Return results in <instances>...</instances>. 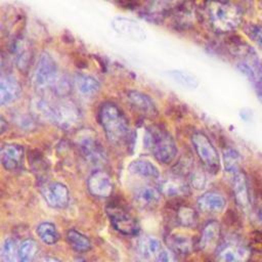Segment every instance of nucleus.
Returning a JSON list of instances; mask_svg holds the SVG:
<instances>
[{"mask_svg": "<svg viewBox=\"0 0 262 262\" xmlns=\"http://www.w3.org/2000/svg\"><path fill=\"white\" fill-rule=\"evenodd\" d=\"M21 92L19 82L11 75H2L0 80V103L8 105L15 101Z\"/></svg>", "mask_w": 262, "mask_h": 262, "instance_id": "dca6fc26", "label": "nucleus"}, {"mask_svg": "<svg viewBox=\"0 0 262 262\" xmlns=\"http://www.w3.org/2000/svg\"><path fill=\"white\" fill-rule=\"evenodd\" d=\"M248 35L262 48V25H255L249 28Z\"/></svg>", "mask_w": 262, "mask_h": 262, "instance_id": "f704fd0d", "label": "nucleus"}, {"mask_svg": "<svg viewBox=\"0 0 262 262\" xmlns=\"http://www.w3.org/2000/svg\"><path fill=\"white\" fill-rule=\"evenodd\" d=\"M145 145L154 157L162 164H170L177 155L176 143L172 135L165 129L154 128L145 134Z\"/></svg>", "mask_w": 262, "mask_h": 262, "instance_id": "7ed1b4c3", "label": "nucleus"}, {"mask_svg": "<svg viewBox=\"0 0 262 262\" xmlns=\"http://www.w3.org/2000/svg\"><path fill=\"white\" fill-rule=\"evenodd\" d=\"M256 88H257V95L259 96L260 100L262 101V84L259 85V86H257Z\"/></svg>", "mask_w": 262, "mask_h": 262, "instance_id": "4c0bfd02", "label": "nucleus"}, {"mask_svg": "<svg viewBox=\"0 0 262 262\" xmlns=\"http://www.w3.org/2000/svg\"><path fill=\"white\" fill-rule=\"evenodd\" d=\"M128 103L140 114L145 116H156L158 108L149 95L137 90H130L126 93Z\"/></svg>", "mask_w": 262, "mask_h": 262, "instance_id": "4468645a", "label": "nucleus"}, {"mask_svg": "<svg viewBox=\"0 0 262 262\" xmlns=\"http://www.w3.org/2000/svg\"><path fill=\"white\" fill-rule=\"evenodd\" d=\"M41 193L46 204L54 209H63L70 202V191L61 182H50L42 187Z\"/></svg>", "mask_w": 262, "mask_h": 262, "instance_id": "9d476101", "label": "nucleus"}, {"mask_svg": "<svg viewBox=\"0 0 262 262\" xmlns=\"http://www.w3.org/2000/svg\"><path fill=\"white\" fill-rule=\"evenodd\" d=\"M78 147L83 158L93 166H101L106 161V156L103 147L90 133H85L78 138Z\"/></svg>", "mask_w": 262, "mask_h": 262, "instance_id": "0eeeda50", "label": "nucleus"}, {"mask_svg": "<svg viewBox=\"0 0 262 262\" xmlns=\"http://www.w3.org/2000/svg\"><path fill=\"white\" fill-rule=\"evenodd\" d=\"M42 262H61V261L56 258H53V257H46L43 259Z\"/></svg>", "mask_w": 262, "mask_h": 262, "instance_id": "e433bc0d", "label": "nucleus"}, {"mask_svg": "<svg viewBox=\"0 0 262 262\" xmlns=\"http://www.w3.org/2000/svg\"><path fill=\"white\" fill-rule=\"evenodd\" d=\"M176 220L183 227H193L198 223V213L191 207L181 206L177 210Z\"/></svg>", "mask_w": 262, "mask_h": 262, "instance_id": "c85d7f7f", "label": "nucleus"}, {"mask_svg": "<svg viewBox=\"0 0 262 262\" xmlns=\"http://www.w3.org/2000/svg\"><path fill=\"white\" fill-rule=\"evenodd\" d=\"M189 183L195 189H203L206 186L207 178L205 174L202 173L201 171H194L190 174Z\"/></svg>", "mask_w": 262, "mask_h": 262, "instance_id": "72a5a7b5", "label": "nucleus"}, {"mask_svg": "<svg viewBox=\"0 0 262 262\" xmlns=\"http://www.w3.org/2000/svg\"><path fill=\"white\" fill-rule=\"evenodd\" d=\"M114 30L122 36H125L134 41H142L145 39L146 34L139 24L127 17L117 16L112 20Z\"/></svg>", "mask_w": 262, "mask_h": 262, "instance_id": "f8f14e48", "label": "nucleus"}, {"mask_svg": "<svg viewBox=\"0 0 262 262\" xmlns=\"http://www.w3.org/2000/svg\"><path fill=\"white\" fill-rule=\"evenodd\" d=\"M250 250L242 243L229 239L221 244L216 251L217 262H247Z\"/></svg>", "mask_w": 262, "mask_h": 262, "instance_id": "1a4fd4ad", "label": "nucleus"}, {"mask_svg": "<svg viewBox=\"0 0 262 262\" xmlns=\"http://www.w3.org/2000/svg\"><path fill=\"white\" fill-rule=\"evenodd\" d=\"M159 189L162 194L169 198L181 196L188 192V184L180 177H169L161 182Z\"/></svg>", "mask_w": 262, "mask_h": 262, "instance_id": "4be33fe9", "label": "nucleus"}, {"mask_svg": "<svg viewBox=\"0 0 262 262\" xmlns=\"http://www.w3.org/2000/svg\"><path fill=\"white\" fill-rule=\"evenodd\" d=\"M13 56L19 71H27L32 60V49L26 40L18 39L13 45Z\"/></svg>", "mask_w": 262, "mask_h": 262, "instance_id": "393cba45", "label": "nucleus"}, {"mask_svg": "<svg viewBox=\"0 0 262 262\" xmlns=\"http://www.w3.org/2000/svg\"><path fill=\"white\" fill-rule=\"evenodd\" d=\"M98 123L105 137L114 145H124L130 138L128 121L122 110L113 102H104L98 110Z\"/></svg>", "mask_w": 262, "mask_h": 262, "instance_id": "f257e3e1", "label": "nucleus"}, {"mask_svg": "<svg viewBox=\"0 0 262 262\" xmlns=\"http://www.w3.org/2000/svg\"><path fill=\"white\" fill-rule=\"evenodd\" d=\"M60 77L61 75L54 58L49 53L43 52L33 70L32 82L34 87L40 91L52 90Z\"/></svg>", "mask_w": 262, "mask_h": 262, "instance_id": "20e7f679", "label": "nucleus"}, {"mask_svg": "<svg viewBox=\"0 0 262 262\" xmlns=\"http://www.w3.org/2000/svg\"><path fill=\"white\" fill-rule=\"evenodd\" d=\"M199 210L207 214H216L224 210L226 201L222 194L216 191H207L203 193L196 201Z\"/></svg>", "mask_w": 262, "mask_h": 262, "instance_id": "f3484780", "label": "nucleus"}, {"mask_svg": "<svg viewBox=\"0 0 262 262\" xmlns=\"http://www.w3.org/2000/svg\"><path fill=\"white\" fill-rule=\"evenodd\" d=\"M161 194L159 187L151 184H142L134 190L133 198L137 206L140 208H148L159 202Z\"/></svg>", "mask_w": 262, "mask_h": 262, "instance_id": "6ab92c4d", "label": "nucleus"}, {"mask_svg": "<svg viewBox=\"0 0 262 262\" xmlns=\"http://www.w3.org/2000/svg\"><path fill=\"white\" fill-rule=\"evenodd\" d=\"M154 262H174V259L169 251L162 250L159 255L154 259Z\"/></svg>", "mask_w": 262, "mask_h": 262, "instance_id": "c9c22d12", "label": "nucleus"}, {"mask_svg": "<svg viewBox=\"0 0 262 262\" xmlns=\"http://www.w3.org/2000/svg\"><path fill=\"white\" fill-rule=\"evenodd\" d=\"M38 244L33 238H27L18 246V256L20 262H32L38 253Z\"/></svg>", "mask_w": 262, "mask_h": 262, "instance_id": "c756f323", "label": "nucleus"}, {"mask_svg": "<svg viewBox=\"0 0 262 262\" xmlns=\"http://www.w3.org/2000/svg\"><path fill=\"white\" fill-rule=\"evenodd\" d=\"M162 250V244L159 238L151 235L142 236L137 244V254L144 261L155 259Z\"/></svg>", "mask_w": 262, "mask_h": 262, "instance_id": "aec40b11", "label": "nucleus"}, {"mask_svg": "<svg viewBox=\"0 0 262 262\" xmlns=\"http://www.w3.org/2000/svg\"><path fill=\"white\" fill-rule=\"evenodd\" d=\"M75 262H86V261L83 260V259H77Z\"/></svg>", "mask_w": 262, "mask_h": 262, "instance_id": "58836bf2", "label": "nucleus"}, {"mask_svg": "<svg viewBox=\"0 0 262 262\" xmlns=\"http://www.w3.org/2000/svg\"><path fill=\"white\" fill-rule=\"evenodd\" d=\"M232 191L238 207L247 210L250 207V194L247 177L241 170L232 175Z\"/></svg>", "mask_w": 262, "mask_h": 262, "instance_id": "a211bd4d", "label": "nucleus"}, {"mask_svg": "<svg viewBox=\"0 0 262 262\" xmlns=\"http://www.w3.org/2000/svg\"><path fill=\"white\" fill-rule=\"evenodd\" d=\"M81 119V112L77 104L71 100H62L52 104L49 121L62 129H71Z\"/></svg>", "mask_w": 262, "mask_h": 262, "instance_id": "423d86ee", "label": "nucleus"}, {"mask_svg": "<svg viewBox=\"0 0 262 262\" xmlns=\"http://www.w3.org/2000/svg\"><path fill=\"white\" fill-rule=\"evenodd\" d=\"M168 74L175 82H177L182 87L189 88V89H193L198 87L199 82L196 78L190 73H187L185 71L173 70V71H169Z\"/></svg>", "mask_w": 262, "mask_h": 262, "instance_id": "473e14b6", "label": "nucleus"}, {"mask_svg": "<svg viewBox=\"0 0 262 262\" xmlns=\"http://www.w3.org/2000/svg\"><path fill=\"white\" fill-rule=\"evenodd\" d=\"M105 212L113 227L121 234L133 236L138 233L139 227L136 220L124 209L117 206H108Z\"/></svg>", "mask_w": 262, "mask_h": 262, "instance_id": "6e6552de", "label": "nucleus"}, {"mask_svg": "<svg viewBox=\"0 0 262 262\" xmlns=\"http://www.w3.org/2000/svg\"><path fill=\"white\" fill-rule=\"evenodd\" d=\"M206 14L210 26L220 33L235 30L242 21L239 8L226 0H209L206 3Z\"/></svg>", "mask_w": 262, "mask_h": 262, "instance_id": "f03ea898", "label": "nucleus"}, {"mask_svg": "<svg viewBox=\"0 0 262 262\" xmlns=\"http://www.w3.org/2000/svg\"><path fill=\"white\" fill-rule=\"evenodd\" d=\"M128 170L133 175L147 179H157L160 176L158 167L145 159H136L132 161L128 166Z\"/></svg>", "mask_w": 262, "mask_h": 262, "instance_id": "412c9836", "label": "nucleus"}, {"mask_svg": "<svg viewBox=\"0 0 262 262\" xmlns=\"http://www.w3.org/2000/svg\"><path fill=\"white\" fill-rule=\"evenodd\" d=\"M222 160H223L224 169L227 173H230L233 175L235 172L239 171L241 157L235 149L233 148L224 149Z\"/></svg>", "mask_w": 262, "mask_h": 262, "instance_id": "2f4dec72", "label": "nucleus"}, {"mask_svg": "<svg viewBox=\"0 0 262 262\" xmlns=\"http://www.w3.org/2000/svg\"><path fill=\"white\" fill-rule=\"evenodd\" d=\"M24 147L17 143H6L0 150V160L3 168L7 171H14L21 165L24 159Z\"/></svg>", "mask_w": 262, "mask_h": 262, "instance_id": "ddd939ff", "label": "nucleus"}, {"mask_svg": "<svg viewBox=\"0 0 262 262\" xmlns=\"http://www.w3.org/2000/svg\"><path fill=\"white\" fill-rule=\"evenodd\" d=\"M36 233L38 237L46 245H54L59 238L55 225L49 221L41 222L36 228Z\"/></svg>", "mask_w": 262, "mask_h": 262, "instance_id": "bb28decb", "label": "nucleus"}, {"mask_svg": "<svg viewBox=\"0 0 262 262\" xmlns=\"http://www.w3.org/2000/svg\"><path fill=\"white\" fill-rule=\"evenodd\" d=\"M166 244L172 252L179 255L189 254L193 247L192 239L181 233H170L166 236Z\"/></svg>", "mask_w": 262, "mask_h": 262, "instance_id": "b1692460", "label": "nucleus"}, {"mask_svg": "<svg viewBox=\"0 0 262 262\" xmlns=\"http://www.w3.org/2000/svg\"><path fill=\"white\" fill-rule=\"evenodd\" d=\"M182 0H148L145 7V14L150 17L164 15L179 5Z\"/></svg>", "mask_w": 262, "mask_h": 262, "instance_id": "a878e982", "label": "nucleus"}, {"mask_svg": "<svg viewBox=\"0 0 262 262\" xmlns=\"http://www.w3.org/2000/svg\"><path fill=\"white\" fill-rule=\"evenodd\" d=\"M191 142L202 164L210 172L217 173L220 168V158L208 136L199 131L194 132L191 135Z\"/></svg>", "mask_w": 262, "mask_h": 262, "instance_id": "39448f33", "label": "nucleus"}, {"mask_svg": "<svg viewBox=\"0 0 262 262\" xmlns=\"http://www.w3.org/2000/svg\"><path fill=\"white\" fill-rule=\"evenodd\" d=\"M88 191L96 198H106L114 189L111 176L101 170H96L90 174L87 180Z\"/></svg>", "mask_w": 262, "mask_h": 262, "instance_id": "9b49d317", "label": "nucleus"}, {"mask_svg": "<svg viewBox=\"0 0 262 262\" xmlns=\"http://www.w3.org/2000/svg\"><path fill=\"white\" fill-rule=\"evenodd\" d=\"M74 85L76 89L84 96L94 95L100 88V83L93 76L77 73L74 77Z\"/></svg>", "mask_w": 262, "mask_h": 262, "instance_id": "5701e85b", "label": "nucleus"}, {"mask_svg": "<svg viewBox=\"0 0 262 262\" xmlns=\"http://www.w3.org/2000/svg\"><path fill=\"white\" fill-rule=\"evenodd\" d=\"M67 239H68L69 244L71 245V247L77 252L84 253V252L89 251L91 248V243H90L89 238L76 229L72 228V229L68 230Z\"/></svg>", "mask_w": 262, "mask_h": 262, "instance_id": "cd10ccee", "label": "nucleus"}, {"mask_svg": "<svg viewBox=\"0 0 262 262\" xmlns=\"http://www.w3.org/2000/svg\"><path fill=\"white\" fill-rule=\"evenodd\" d=\"M0 262H20L18 247L12 238H6L1 247Z\"/></svg>", "mask_w": 262, "mask_h": 262, "instance_id": "7c9ffc66", "label": "nucleus"}, {"mask_svg": "<svg viewBox=\"0 0 262 262\" xmlns=\"http://www.w3.org/2000/svg\"><path fill=\"white\" fill-rule=\"evenodd\" d=\"M221 226L216 220L208 221L201 232L198 246L201 250L209 252L218 248V242L220 239Z\"/></svg>", "mask_w": 262, "mask_h": 262, "instance_id": "2eb2a0df", "label": "nucleus"}]
</instances>
